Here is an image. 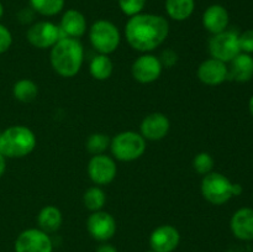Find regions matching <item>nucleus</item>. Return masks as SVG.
<instances>
[{"mask_svg": "<svg viewBox=\"0 0 253 252\" xmlns=\"http://www.w3.org/2000/svg\"><path fill=\"white\" fill-rule=\"evenodd\" d=\"M169 34L167 19L155 14H137L126 22L125 35L128 44L140 52H150L160 47Z\"/></svg>", "mask_w": 253, "mask_h": 252, "instance_id": "nucleus-1", "label": "nucleus"}, {"mask_svg": "<svg viewBox=\"0 0 253 252\" xmlns=\"http://www.w3.org/2000/svg\"><path fill=\"white\" fill-rule=\"evenodd\" d=\"M52 68L61 77L71 78L82 68L84 61V48L78 39L62 37L52 47L49 53Z\"/></svg>", "mask_w": 253, "mask_h": 252, "instance_id": "nucleus-2", "label": "nucleus"}, {"mask_svg": "<svg viewBox=\"0 0 253 252\" xmlns=\"http://www.w3.org/2000/svg\"><path fill=\"white\" fill-rule=\"evenodd\" d=\"M36 147V136L27 126L15 125L4 130L0 136V153L5 158H21Z\"/></svg>", "mask_w": 253, "mask_h": 252, "instance_id": "nucleus-3", "label": "nucleus"}, {"mask_svg": "<svg viewBox=\"0 0 253 252\" xmlns=\"http://www.w3.org/2000/svg\"><path fill=\"white\" fill-rule=\"evenodd\" d=\"M114 157L123 162H131L145 153L146 140L135 131H124L118 133L110 142Z\"/></svg>", "mask_w": 253, "mask_h": 252, "instance_id": "nucleus-4", "label": "nucleus"}, {"mask_svg": "<svg viewBox=\"0 0 253 252\" xmlns=\"http://www.w3.org/2000/svg\"><path fill=\"white\" fill-rule=\"evenodd\" d=\"M120 31L111 21L98 20L89 30L90 43L99 53L110 54L120 44Z\"/></svg>", "mask_w": 253, "mask_h": 252, "instance_id": "nucleus-5", "label": "nucleus"}, {"mask_svg": "<svg viewBox=\"0 0 253 252\" xmlns=\"http://www.w3.org/2000/svg\"><path fill=\"white\" fill-rule=\"evenodd\" d=\"M234 183L219 172H210L202 180V194L214 205H222L234 197Z\"/></svg>", "mask_w": 253, "mask_h": 252, "instance_id": "nucleus-6", "label": "nucleus"}, {"mask_svg": "<svg viewBox=\"0 0 253 252\" xmlns=\"http://www.w3.org/2000/svg\"><path fill=\"white\" fill-rule=\"evenodd\" d=\"M209 53L211 58L219 59L224 63L231 62L237 54L241 53L239 43V34L230 30L212 35L209 40Z\"/></svg>", "mask_w": 253, "mask_h": 252, "instance_id": "nucleus-7", "label": "nucleus"}, {"mask_svg": "<svg viewBox=\"0 0 253 252\" xmlns=\"http://www.w3.org/2000/svg\"><path fill=\"white\" fill-rule=\"evenodd\" d=\"M61 30L58 26L49 21H39L31 25L26 32V39L30 43L37 48H49L53 47L61 39Z\"/></svg>", "mask_w": 253, "mask_h": 252, "instance_id": "nucleus-8", "label": "nucleus"}, {"mask_svg": "<svg viewBox=\"0 0 253 252\" xmlns=\"http://www.w3.org/2000/svg\"><path fill=\"white\" fill-rule=\"evenodd\" d=\"M53 245L48 234L41 229H27L17 236L15 252H52Z\"/></svg>", "mask_w": 253, "mask_h": 252, "instance_id": "nucleus-9", "label": "nucleus"}, {"mask_svg": "<svg viewBox=\"0 0 253 252\" xmlns=\"http://www.w3.org/2000/svg\"><path fill=\"white\" fill-rule=\"evenodd\" d=\"M116 172L118 168L115 161L104 153L93 156L88 163L89 178L96 185H106L113 182L116 177Z\"/></svg>", "mask_w": 253, "mask_h": 252, "instance_id": "nucleus-10", "label": "nucleus"}, {"mask_svg": "<svg viewBox=\"0 0 253 252\" xmlns=\"http://www.w3.org/2000/svg\"><path fill=\"white\" fill-rule=\"evenodd\" d=\"M162 68V62L160 58L153 54H142L133 62L131 67V73L136 81L147 84L160 78Z\"/></svg>", "mask_w": 253, "mask_h": 252, "instance_id": "nucleus-11", "label": "nucleus"}, {"mask_svg": "<svg viewBox=\"0 0 253 252\" xmlns=\"http://www.w3.org/2000/svg\"><path fill=\"white\" fill-rule=\"evenodd\" d=\"M89 234L96 241H108L115 235L116 221L111 214L106 211H93L86 221Z\"/></svg>", "mask_w": 253, "mask_h": 252, "instance_id": "nucleus-12", "label": "nucleus"}, {"mask_svg": "<svg viewBox=\"0 0 253 252\" xmlns=\"http://www.w3.org/2000/svg\"><path fill=\"white\" fill-rule=\"evenodd\" d=\"M179 231L172 225H162L153 230L150 237V245L155 252H172L179 245Z\"/></svg>", "mask_w": 253, "mask_h": 252, "instance_id": "nucleus-13", "label": "nucleus"}, {"mask_svg": "<svg viewBox=\"0 0 253 252\" xmlns=\"http://www.w3.org/2000/svg\"><path fill=\"white\" fill-rule=\"evenodd\" d=\"M198 78L207 85H219L229 79V68L219 59H205L198 67Z\"/></svg>", "mask_w": 253, "mask_h": 252, "instance_id": "nucleus-14", "label": "nucleus"}, {"mask_svg": "<svg viewBox=\"0 0 253 252\" xmlns=\"http://www.w3.org/2000/svg\"><path fill=\"white\" fill-rule=\"evenodd\" d=\"M141 135L145 140L158 141L167 136L170 123L162 113H152L146 116L141 123Z\"/></svg>", "mask_w": 253, "mask_h": 252, "instance_id": "nucleus-15", "label": "nucleus"}, {"mask_svg": "<svg viewBox=\"0 0 253 252\" xmlns=\"http://www.w3.org/2000/svg\"><path fill=\"white\" fill-rule=\"evenodd\" d=\"M230 227L235 236L242 241L253 240V209L241 208L231 217Z\"/></svg>", "mask_w": 253, "mask_h": 252, "instance_id": "nucleus-16", "label": "nucleus"}, {"mask_svg": "<svg viewBox=\"0 0 253 252\" xmlns=\"http://www.w3.org/2000/svg\"><path fill=\"white\" fill-rule=\"evenodd\" d=\"M230 16L227 10L222 5H210L203 14V25L210 34L216 35L227 30Z\"/></svg>", "mask_w": 253, "mask_h": 252, "instance_id": "nucleus-17", "label": "nucleus"}, {"mask_svg": "<svg viewBox=\"0 0 253 252\" xmlns=\"http://www.w3.org/2000/svg\"><path fill=\"white\" fill-rule=\"evenodd\" d=\"M59 30L64 37H82L86 31V20L81 11L76 9L67 10L61 19Z\"/></svg>", "mask_w": 253, "mask_h": 252, "instance_id": "nucleus-18", "label": "nucleus"}, {"mask_svg": "<svg viewBox=\"0 0 253 252\" xmlns=\"http://www.w3.org/2000/svg\"><path fill=\"white\" fill-rule=\"evenodd\" d=\"M229 68V78L232 81L246 83L253 78V57L241 52L231 62Z\"/></svg>", "mask_w": 253, "mask_h": 252, "instance_id": "nucleus-19", "label": "nucleus"}, {"mask_svg": "<svg viewBox=\"0 0 253 252\" xmlns=\"http://www.w3.org/2000/svg\"><path fill=\"white\" fill-rule=\"evenodd\" d=\"M37 224L42 231L56 232L62 225V212L58 208L53 205H47L42 208L41 211L37 215Z\"/></svg>", "mask_w": 253, "mask_h": 252, "instance_id": "nucleus-20", "label": "nucleus"}, {"mask_svg": "<svg viewBox=\"0 0 253 252\" xmlns=\"http://www.w3.org/2000/svg\"><path fill=\"white\" fill-rule=\"evenodd\" d=\"M166 11L170 19L184 21L189 19L195 9V0H166Z\"/></svg>", "mask_w": 253, "mask_h": 252, "instance_id": "nucleus-21", "label": "nucleus"}, {"mask_svg": "<svg viewBox=\"0 0 253 252\" xmlns=\"http://www.w3.org/2000/svg\"><path fill=\"white\" fill-rule=\"evenodd\" d=\"M114 64L108 54H96L89 64L91 77L96 81H106L113 74Z\"/></svg>", "mask_w": 253, "mask_h": 252, "instance_id": "nucleus-22", "label": "nucleus"}, {"mask_svg": "<svg viewBox=\"0 0 253 252\" xmlns=\"http://www.w3.org/2000/svg\"><path fill=\"white\" fill-rule=\"evenodd\" d=\"M12 94L15 99L22 103H30L35 100L39 94V88L35 82L30 79H20L12 86Z\"/></svg>", "mask_w": 253, "mask_h": 252, "instance_id": "nucleus-23", "label": "nucleus"}, {"mask_svg": "<svg viewBox=\"0 0 253 252\" xmlns=\"http://www.w3.org/2000/svg\"><path fill=\"white\" fill-rule=\"evenodd\" d=\"M30 6L37 14L54 16L63 10L64 0H30Z\"/></svg>", "mask_w": 253, "mask_h": 252, "instance_id": "nucleus-24", "label": "nucleus"}, {"mask_svg": "<svg viewBox=\"0 0 253 252\" xmlns=\"http://www.w3.org/2000/svg\"><path fill=\"white\" fill-rule=\"evenodd\" d=\"M83 202L86 209L91 210V211H99L105 205L106 195L101 188L90 187L84 193Z\"/></svg>", "mask_w": 253, "mask_h": 252, "instance_id": "nucleus-25", "label": "nucleus"}, {"mask_svg": "<svg viewBox=\"0 0 253 252\" xmlns=\"http://www.w3.org/2000/svg\"><path fill=\"white\" fill-rule=\"evenodd\" d=\"M111 140L108 137V135L105 133H91L90 136L86 140V150L91 153V155H101L106 151V148L110 146Z\"/></svg>", "mask_w": 253, "mask_h": 252, "instance_id": "nucleus-26", "label": "nucleus"}, {"mask_svg": "<svg viewBox=\"0 0 253 252\" xmlns=\"http://www.w3.org/2000/svg\"><path fill=\"white\" fill-rule=\"evenodd\" d=\"M193 167L199 174L207 175L210 173L214 167V158L208 152H200L193 160Z\"/></svg>", "mask_w": 253, "mask_h": 252, "instance_id": "nucleus-27", "label": "nucleus"}, {"mask_svg": "<svg viewBox=\"0 0 253 252\" xmlns=\"http://www.w3.org/2000/svg\"><path fill=\"white\" fill-rule=\"evenodd\" d=\"M119 6L124 14L131 17L142 12L146 0H119Z\"/></svg>", "mask_w": 253, "mask_h": 252, "instance_id": "nucleus-28", "label": "nucleus"}, {"mask_svg": "<svg viewBox=\"0 0 253 252\" xmlns=\"http://www.w3.org/2000/svg\"><path fill=\"white\" fill-rule=\"evenodd\" d=\"M239 43L241 52L244 53H253V30H246L239 35Z\"/></svg>", "mask_w": 253, "mask_h": 252, "instance_id": "nucleus-29", "label": "nucleus"}, {"mask_svg": "<svg viewBox=\"0 0 253 252\" xmlns=\"http://www.w3.org/2000/svg\"><path fill=\"white\" fill-rule=\"evenodd\" d=\"M12 43L11 32L6 26L0 24V54L6 52Z\"/></svg>", "mask_w": 253, "mask_h": 252, "instance_id": "nucleus-30", "label": "nucleus"}, {"mask_svg": "<svg viewBox=\"0 0 253 252\" xmlns=\"http://www.w3.org/2000/svg\"><path fill=\"white\" fill-rule=\"evenodd\" d=\"M161 62H162V66L163 64H165L166 67L173 66V64L177 62V54H175L173 51H170V49L165 51L163 52V58L161 59Z\"/></svg>", "mask_w": 253, "mask_h": 252, "instance_id": "nucleus-31", "label": "nucleus"}, {"mask_svg": "<svg viewBox=\"0 0 253 252\" xmlns=\"http://www.w3.org/2000/svg\"><path fill=\"white\" fill-rule=\"evenodd\" d=\"M96 252H118V250H116L114 246H111V245L104 244V245H100V246L98 247Z\"/></svg>", "mask_w": 253, "mask_h": 252, "instance_id": "nucleus-32", "label": "nucleus"}, {"mask_svg": "<svg viewBox=\"0 0 253 252\" xmlns=\"http://www.w3.org/2000/svg\"><path fill=\"white\" fill-rule=\"evenodd\" d=\"M6 170V158L0 153V177L5 173Z\"/></svg>", "mask_w": 253, "mask_h": 252, "instance_id": "nucleus-33", "label": "nucleus"}, {"mask_svg": "<svg viewBox=\"0 0 253 252\" xmlns=\"http://www.w3.org/2000/svg\"><path fill=\"white\" fill-rule=\"evenodd\" d=\"M242 185L239 184V183H234V189H232V192H234V197H237V195H241L242 193Z\"/></svg>", "mask_w": 253, "mask_h": 252, "instance_id": "nucleus-34", "label": "nucleus"}, {"mask_svg": "<svg viewBox=\"0 0 253 252\" xmlns=\"http://www.w3.org/2000/svg\"><path fill=\"white\" fill-rule=\"evenodd\" d=\"M249 109H250V113H251V115L253 116V95L251 96V99H250L249 101Z\"/></svg>", "mask_w": 253, "mask_h": 252, "instance_id": "nucleus-35", "label": "nucleus"}, {"mask_svg": "<svg viewBox=\"0 0 253 252\" xmlns=\"http://www.w3.org/2000/svg\"><path fill=\"white\" fill-rule=\"evenodd\" d=\"M2 15H4V6H2V4L0 2V19L2 17Z\"/></svg>", "mask_w": 253, "mask_h": 252, "instance_id": "nucleus-36", "label": "nucleus"}, {"mask_svg": "<svg viewBox=\"0 0 253 252\" xmlns=\"http://www.w3.org/2000/svg\"><path fill=\"white\" fill-rule=\"evenodd\" d=\"M0 136H1V131H0Z\"/></svg>", "mask_w": 253, "mask_h": 252, "instance_id": "nucleus-37", "label": "nucleus"}, {"mask_svg": "<svg viewBox=\"0 0 253 252\" xmlns=\"http://www.w3.org/2000/svg\"><path fill=\"white\" fill-rule=\"evenodd\" d=\"M148 252H155V251H148Z\"/></svg>", "mask_w": 253, "mask_h": 252, "instance_id": "nucleus-38", "label": "nucleus"}, {"mask_svg": "<svg viewBox=\"0 0 253 252\" xmlns=\"http://www.w3.org/2000/svg\"><path fill=\"white\" fill-rule=\"evenodd\" d=\"M252 252H253V251H252Z\"/></svg>", "mask_w": 253, "mask_h": 252, "instance_id": "nucleus-39", "label": "nucleus"}]
</instances>
